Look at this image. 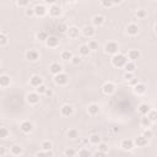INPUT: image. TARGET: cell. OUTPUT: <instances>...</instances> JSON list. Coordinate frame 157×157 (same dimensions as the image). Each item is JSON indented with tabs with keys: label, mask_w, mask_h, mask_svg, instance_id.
I'll return each instance as SVG.
<instances>
[{
	"label": "cell",
	"mask_w": 157,
	"mask_h": 157,
	"mask_svg": "<svg viewBox=\"0 0 157 157\" xmlns=\"http://www.w3.org/2000/svg\"><path fill=\"white\" fill-rule=\"evenodd\" d=\"M71 61H73L74 65H77V64H80V63H81V58L80 57H73Z\"/></svg>",
	"instance_id": "obj_46"
},
{
	"label": "cell",
	"mask_w": 157,
	"mask_h": 157,
	"mask_svg": "<svg viewBox=\"0 0 157 157\" xmlns=\"http://www.w3.org/2000/svg\"><path fill=\"white\" fill-rule=\"evenodd\" d=\"M122 147H123V150H131V148L134 147V143H133V140H129V139H125V140H123L122 141Z\"/></svg>",
	"instance_id": "obj_20"
},
{
	"label": "cell",
	"mask_w": 157,
	"mask_h": 157,
	"mask_svg": "<svg viewBox=\"0 0 157 157\" xmlns=\"http://www.w3.org/2000/svg\"><path fill=\"white\" fill-rule=\"evenodd\" d=\"M68 33H69V37L76 38V37H78V28L77 27H70V28H68Z\"/></svg>",
	"instance_id": "obj_26"
},
{
	"label": "cell",
	"mask_w": 157,
	"mask_h": 157,
	"mask_svg": "<svg viewBox=\"0 0 157 157\" xmlns=\"http://www.w3.org/2000/svg\"><path fill=\"white\" fill-rule=\"evenodd\" d=\"M58 28H59V31H60V32H66V29H68V27H66L65 25H60Z\"/></svg>",
	"instance_id": "obj_52"
},
{
	"label": "cell",
	"mask_w": 157,
	"mask_h": 157,
	"mask_svg": "<svg viewBox=\"0 0 157 157\" xmlns=\"http://www.w3.org/2000/svg\"><path fill=\"white\" fill-rule=\"evenodd\" d=\"M101 5L104 6V7H111V6L114 5V3H112V1H101Z\"/></svg>",
	"instance_id": "obj_47"
},
{
	"label": "cell",
	"mask_w": 157,
	"mask_h": 157,
	"mask_svg": "<svg viewBox=\"0 0 157 157\" xmlns=\"http://www.w3.org/2000/svg\"><path fill=\"white\" fill-rule=\"evenodd\" d=\"M38 58H39V54L36 50H28L26 53V59H28L29 61H36L38 60Z\"/></svg>",
	"instance_id": "obj_15"
},
{
	"label": "cell",
	"mask_w": 157,
	"mask_h": 157,
	"mask_svg": "<svg viewBox=\"0 0 157 157\" xmlns=\"http://www.w3.org/2000/svg\"><path fill=\"white\" fill-rule=\"evenodd\" d=\"M78 157H91V152L87 148H82L78 151Z\"/></svg>",
	"instance_id": "obj_36"
},
{
	"label": "cell",
	"mask_w": 157,
	"mask_h": 157,
	"mask_svg": "<svg viewBox=\"0 0 157 157\" xmlns=\"http://www.w3.org/2000/svg\"><path fill=\"white\" fill-rule=\"evenodd\" d=\"M78 52H80V54L81 55H84V57H86V55H88L90 54V48L86 46V44H84V46H81L80 48H78Z\"/></svg>",
	"instance_id": "obj_28"
},
{
	"label": "cell",
	"mask_w": 157,
	"mask_h": 157,
	"mask_svg": "<svg viewBox=\"0 0 157 157\" xmlns=\"http://www.w3.org/2000/svg\"><path fill=\"white\" fill-rule=\"evenodd\" d=\"M134 92H135L136 95H143V93L146 92V86L144 84H136L134 86Z\"/></svg>",
	"instance_id": "obj_18"
},
{
	"label": "cell",
	"mask_w": 157,
	"mask_h": 157,
	"mask_svg": "<svg viewBox=\"0 0 157 157\" xmlns=\"http://www.w3.org/2000/svg\"><path fill=\"white\" fill-rule=\"evenodd\" d=\"M82 32H84V35L86 37H93L96 35V29H95V27H92V26H86V27L82 29Z\"/></svg>",
	"instance_id": "obj_17"
},
{
	"label": "cell",
	"mask_w": 157,
	"mask_h": 157,
	"mask_svg": "<svg viewBox=\"0 0 157 157\" xmlns=\"http://www.w3.org/2000/svg\"><path fill=\"white\" fill-rule=\"evenodd\" d=\"M102 91L104 95H112V93L115 91V86L112 84V82H106L102 87Z\"/></svg>",
	"instance_id": "obj_7"
},
{
	"label": "cell",
	"mask_w": 157,
	"mask_h": 157,
	"mask_svg": "<svg viewBox=\"0 0 157 157\" xmlns=\"http://www.w3.org/2000/svg\"><path fill=\"white\" fill-rule=\"evenodd\" d=\"M47 86L46 85H41V86H38V87L36 88V93H38V95L41 96V95H44V93H46V91H47Z\"/></svg>",
	"instance_id": "obj_33"
},
{
	"label": "cell",
	"mask_w": 157,
	"mask_h": 157,
	"mask_svg": "<svg viewBox=\"0 0 157 157\" xmlns=\"http://www.w3.org/2000/svg\"><path fill=\"white\" fill-rule=\"evenodd\" d=\"M44 95H46V96H48V97H50L52 95H53V92H52L50 90H47V91H46V93H44Z\"/></svg>",
	"instance_id": "obj_53"
},
{
	"label": "cell",
	"mask_w": 157,
	"mask_h": 157,
	"mask_svg": "<svg viewBox=\"0 0 157 157\" xmlns=\"http://www.w3.org/2000/svg\"><path fill=\"white\" fill-rule=\"evenodd\" d=\"M20 129H21V131H22V133L28 134V133H31L32 130H33V124H32V123L29 122V120H25V122H22V123H21Z\"/></svg>",
	"instance_id": "obj_4"
},
{
	"label": "cell",
	"mask_w": 157,
	"mask_h": 157,
	"mask_svg": "<svg viewBox=\"0 0 157 157\" xmlns=\"http://www.w3.org/2000/svg\"><path fill=\"white\" fill-rule=\"evenodd\" d=\"M7 43V37L5 35H3V33H0V47L5 46Z\"/></svg>",
	"instance_id": "obj_42"
},
{
	"label": "cell",
	"mask_w": 157,
	"mask_h": 157,
	"mask_svg": "<svg viewBox=\"0 0 157 157\" xmlns=\"http://www.w3.org/2000/svg\"><path fill=\"white\" fill-rule=\"evenodd\" d=\"M124 68H125L126 73H134V71H135V69H136V65H135V63H133V61H126Z\"/></svg>",
	"instance_id": "obj_24"
},
{
	"label": "cell",
	"mask_w": 157,
	"mask_h": 157,
	"mask_svg": "<svg viewBox=\"0 0 157 157\" xmlns=\"http://www.w3.org/2000/svg\"><path fill=\"white\" fill-rule=\"evenodd\" d=\"M0 33H1V28H0Z\"/></svg>",
	"instance_id": "obj_54"
},
{
	"label": "cell",
	"mask_w": 157,
	"mask_h": 157,
	"mask_svg": "<svg viewBox=\"0 0 157 157\" xmlns=\"http://www.w3.org/2000/svg\"><path fill=\"white\" fill-rule=\"evenodd\" d=\"M60 113L64 115V117H70V115L74 114V108L70 106V104H64L60 108Z\"/></svg>",
	"instance_id": "obj_6"
},
{
	"label": "cell",
	"mask_w": 157,
	"mask_h": 157,
	"mask_svg": "<svg viewBox=\"0 0 157 157\" xmlns=\"http://www.w3.org/2000/svg\"><path fill=\"white\" fill-rule=\"evenodd\" d=\"M10 82H11L10 76H7V75L0 76V86H1V87H7V86L10 85Z\"/></svg>",
	"instance_id": "obj_21"
},
{
	"label": "cell",
	"mask_w": 157,
	"mask_h": 157,
	"mask_svg": "<svg viewBox=\"0 0 157 157\" xmlns=\"http://www.w3.org/2000/svg\"><path fill=\"white\" fill-rule=\"evenodd\" d=\"M68 137H69V139H71V140L76 139V137H78V131L76 129H70L68 131Z\"/></svg>",
	"instance_id": "obj_31"
},
{
	"label": "cell",
	"mask_w": 157,
	"mask_h": 157,
	"mask_svg": "<svg viewBox=\"0 0 157 157\" xmlns=\"http://www.w3.org/2000/svg\"><path fill=\"white\" fill-rule=\"evenodd\" d=\"M140 52L137 50V49H131V50H129V53H128V57H129V59L131 60L133 63L135 61V60H137V59L140 58Z\"/></svg>",
	"instance_id": "obj_16"
},
{
	"label": "cell",
	"mask_w": 157,
	"mask_h": 157,
	"mask_svg": "<svg viewBox=\"0 0 157 157\" xmlns=\"http://www.w3.org/2000/svg\"><path fill=\"white\" fill-rule=\"evenodd\" d=\"M17 5H18V6H27V5H28V1H26V0H24V1H20V0H18V1H17Z\"/></svg>",
	"instance_id": "obj_50"
},
{
	"label": "cell",
	"mask_w": 157,
	"mask_h": 157,
	"mask_svg": "<svg viewBox=\"0 0 157 157\" xmlns=\"http://www.w3.org/2000/svg\"><path fill=\"white\" fill-rule=\"evenodd\" d=\"M146 10H137L136 11V16L139 17V18H144V17H146Z\"/></svg>",
	"instance_id": "obj_43"
},
{
	"label": "cell",
	"mask_w": 157,
	"mask_h": 157,
	"mask_svg": "<svg viewBox=\"0 0 157 157\" xmlns=\"http://www.w3.org/2000/svg\"><path fill=\"white\" fill-rule=\"evenodd\" d=\"M152 135H154V134H152V131H151V130H145V131H144V134H143V136L145 137V139H151V137H152Z\"/></svg>",
	"instance_id": "obj_44"
},
{
	"label": "cell",
	"mask_w": 157,
	"mask_h": 157,
	"mask_svg": "<svg viewBox=\"0 0 157 157\" xmlns=\"http://www.w3.org/2000/svg\"><path fill=\"white\" fill-rule=\"evenodd\" d=\"M60 57H61L63 60H71V58L74 57V55H73L71 52H69V50H64V52L61 53Z\"/></svg>",
	"instance_id": "obj_29"
},
{
	"label": "cell",
	"mask_w": 157,
	"mask_h": 157,
	"mask_svg": "<svg viewBox=\"0 0 157 157\" xmlns=\"http://www.w3.org/2000/svg\"><path fill=\"white\" fill-rule=\"evenodd\" d=\"M11 154L15 155V156H18L22 154V147L20 146V145H14V146H11Z\"/></svg>",
	"instance_id": "obj_25"
},
{
	"label": "cell",
	"mask_w": 157,
	"mask_h": 157,
	"mask_svg": "<svg viewBox=\"0 0 157 157\" xmlns=\"http://www.w3.org/2000/svg\"><path fill=\"white\" fill-rule=\"evenodd\" d=\"M133 143L135 144L137 147H144L147 145V139H145L143 135H139V136L135 137V141H133Z\"/></svg>",
	"instance_id": "obj_11"
},
{
	"label": "cell",
	"mask_w": 157,
	"mask_h": 157,
	"mask_svg": "<svg viewBox=\"0 0 157 157\" xmlns=\"http://www.w3.org/2000/svg\"><path fill=\"white\" fill-rule=\"evenodd\" d=\"M87 47L90 48V50H96V49H98V42H96V41H90Z\"/></svg>",
	"instance_id": "obj_37"
},
{
	"label": "cell",
	"mask_w": 157,
	"mask_h": 157,
	"mask_svg": "<svg viewBox=\"0 0 157 157\" xmlns=\"http://www.w3.org/2000/svg\"><path fill=\"white\" fill-rule=\"evenodd\" d=\"M49 71L54 75H58V74L61 73V65L59 63H52L50 66H49Z\"/></svg>",
	"instance_id": "obj_12"
},
{
	"label": "cell",
	"mask_w": 157,
	"mask_h": 157,
	"mask_svg": "<svg viewBox=\"0 0 157 157\" xmlns=\"http://www.w3.org/2000/svg\"><path fill=\"white\" fill-rule=\"evenodd\" d=\"M140 123H141V125H143L144 128H148V126L151 125V122L147 119V117H144V118H141V122H140Z\"/></svg>",
	"instance_id": "obj_38"
},
{
	"label": "cell",
	"mask_w": 157,
	"mask_h": 157,
	"mask_svg": "<svg viewBox=\"0 0 157 157\" xmlns=\"http://www.w3.org/2000/svg\"><path fill=\"white\" fill-rule=\"evenodd\" d=\"M98 151L101 152H108V145L107 144H103V143H99L98 144Z\"/></svg>",
	"instance_id": "obj_39"
},
{
	"label": "cell",
	"mask_w": 157,
	"mask_h": 157,
	"mask_svg": "<svg viewBox=\"0 0 157 157\" xmlns=\"http://www.w3.org/2000/svg\"><path fill=\"white\" fill-rule=\"evenodd\" d=\"M68 81H69V76L66 75V74H63V73L55 75V77H54V82L57 85H59V86L66 85V84H68Z\"/></svg>",
	"instance_id": "obj_3"
},
{
	"label": "cell",
	"mask_w": 157,
	"mask_h": 157,
	"mask_svg": "<svg viewBox=\"0 0 157 157\" xmlns=\"http://www.w3.org/2000/svg\"><path fill=\"white\" fill-rule=\"evenodd\" d=\"M137 111H139L141 114L147 115V113H148V112H150L151 109H150V106H148L147 103H141L140 106H139V108H137Z\"/></svg>",
	"instance_id": "obj_22"
},
{
	"label": "cell",
	"mask_w": 157,
	"mask_h": 157,
	"mask_svg": "<svg viewBox=\"0 0 157 157\" xmlns=\"http://www.w3.org/2000/svg\"><path fill=\"white\" fill-rule=\"evenodd\" d=\"M104 50H106V53L108 54H118V50H119V46L115 42H108L106 46H104Z\"/></svg>",
	"instance_id": "obj_2"
},
{
	"label": "cell",
	"mask_w": 157,
	"mask_h": 157,
	"mask_svg": "<svg viewBox=\"0 0 157 157\" xmlns=\"http://www.w3.org/2000/svg\"><path fill=\"white\" fill-rule=\"evenodd\" d=\"M7 136H9V130L6 128H4V126H1V128H0V139H6Z\"/></svg>",
	"instance_id": "obj_34"
},
{
	"label": "cell",
	"mask_w": 157,
	"mask_h": 157,
	"mask_svg": "<svg viewBox=\"0 0 157 157\" xmlns=\"http://www.w3.org/2000/svg\"><path fill=\"white\" fill-rule=\"evenodd\" d=\"M126 32H128V35H130V36H136L137 33H139V27H137V25H135V24H130V25H128V27H126Z\"/></svg>",
	"instance_id": "obj_13"
},
{
	"label": "cell",
	"mask_w": 157,
	"mask_h": 157,
	"mask_svg": "<svg viewBox=\"0 0 157 157\" xmlns=\"http://www.w3.org/2000/svg\"><path fill=\"white\" fill-rule=\"evenodd\" d=\"M36 157H52V151H41V152H37Z\"/></svg>",
	"instance_id": "obj_41"
},
{
	"label": "cell",
	"mask_w": 157,
	"mask_h": 157,
	"mask_svg": "<svg viewBox=\"0 0 157 157\" xmlns=\"http://www.w3.org/2000/svg\"><path fill=\"white\" fill-rule=\"evenodd\" d=\"M90 141L92 144H99L101 143V136L97 135V134H93V135L90 136Z\"/></svg>",
	"instance_id": "obj_35"
},
{
	"label": "cell",
	"mask_w": 157,
	"mask_h": 157,
	"mask_svg": "<svg viewBox=\"0 0 157 157\" xmlns=\"http://www.w3.org/2000/svg\"><path fill=\"white\" fill-rule=\"evenodd\" d=\"M29 84H31L33 87H38L43 84V80L41 76H37V75H33L31 78H29Z\"/></svg>",
	"instance_id": "obj_14"
},
{
	"label": "cell",
	"mask_w": 157,
	"mask_h": 157,
	"mask_svg": "<svg viewBox=\"0 0 157 157\" xmlns=\"http://www.w3.org/2000/svg\"><path fill=\"white\" fill-rule=\"evenodd\" d=\"M33 11H35L36 16H38V17H42V16H44V15L47 14V9H46V6H44V5H37L35 9H33Z\"/></svg>",
	"instance_id": "obj_10"
},
{
	"label": "cell",
	"mask_w": 157,
	"mask_h": 157,
	"mask_svg": "<svg viewBox=\"0 0 157 157\" xmlns=\"http://www.w3.org/2000/svg\"><path fill=\"white\" fill-rule=\"evenodd\" d=\"M87 111H88V113L91 115H96V114L99 113V106H98V104H96V103H92V104H90V106H88Z\"/></svg>",
	"instance_id": "obj_19"
},
{
	"label": "cell",
	"mask_w": 157,
	"mask_h": 157,
	"mask_svg": "<svg viewBox=\"0 0 157 157\" xmlns=\"http://www.w3.org/2000/svg\"><path fill=\"white\" fill-rule=\"evenodd\" d=\"M76 155V151L74 148H66L65 150V156L66 157H75Z\"/></svg>",
	"instance_id": "obj_40"
},
{
	"label": "cell",
	"mask_w": 157,
	"mask_h": 157,
	"mask_svg": "<svg viewBox=\"0 0 157 157\" xmlns=\"http://www.w3.org/2000/svg\"><path fill=\"white\" fill-rule=\"evenodd\" d=\"M47 38H48L47 32H44V31H39L38 33H37V39H38V41H42V42H46Z\"/></svg>",
	"instance_id": "obj_32"
},
{
	"label": "cell",
	"mask_w": 157,
	"mask_h": 157,
	"mask_svg": "<svg viewBox=\"0 0 157 157\" xmlns=\"http://www.w3.org/2000/svg\"><path fill=\"white\" fill-rule=\"evenodd\" d=\"M147 119L150 120L151 123H154L157 120V113H156V111H150L147 113Z\"/></svg>",
	"instance_id": "obj_30"
},
{
	"label": "cell",
	"mask_w": 157,
	"mask_h": 157,
	"mask_svg": "<svg viewBox=\"0 0 157 157\" xmlns=\"http://www.w3.org/2000/svg\"><path fill=\"white\" fill-rule=\"evenodd\" d=\"M95 157H107L106 152H101V151H97L95 154Z\"/></svg>",
	"instance_id": "obj_48"
},
{
	"label": "cell",
	"mask_w": 157,
	"mask_h": 157,
	"mask_svg": "<svg viewBox=\"0 0 157 157\" xmlns=\"http://www.w3.org/2000/svg\"><path fill=\"white\" fill-rule=\"evenodd\" d=\"M49 14H50V16H53V17H58L59 15L61 14V9H60V6L57 5V4L52 5V6L49 7Z\"/></svg>",
	"instance_id": "obj_9"
},
{
	"label": "cell",
	"mask_w": 157,
	"mask_h": 157,
	"mask_svg": "<svg viewBox=\"0 0 157 157\" xmlns=\"http://www.w3.org/2000/svg\"><path fill=\"white\" fill-rule=\"evenodd\" d=\"M92 22L95 26H102L103 22H104V17L101 16V15H96V16H93Z\"/></svg>",
	"instance_id": "obj_23"
},
{
	"label": "cell",
	"mask_w": 157,
	"mask_h": 157,
	"mask_svg": "<svg viewBox=\"0 0 157 157\" xmlns=\"http://www.w3.org/2000/svg\"><path fill=\"white\" fill-rule=\"evenodd\" d=\"M126 61H128V59L123 54H115V55H113V58H112V63H113V65L117 66V68L124 66L126 64Z\"/></svg>",
	"instance_id": "obj_1"
},
{
	"label": "cell",
	"mask_w": 157,
	"mask_h": 157,
	"mask_svg": "<svg viewBox=\"0 0 157 157\" xmlns=\"http://www.w3.org/2000/svg\"><path fill=\"white\" fill-rule=\"evenodd\" d=\"M26 15H27V16H33V15H35V11H33V9H27L26 10Z\"/></svg>",
	"instance_id": "obj_51"
},
{
	"label": "cell",
	"mask_w": 157,
	"mask_h": 157,
	"mask_svg": "<svg viewBox=\"0 0 157 157\" xmlns=\"http://www.w3.org/2000/svg\"><path fill=\"white\" fill-rule=\"evenodd\" d=\"M46 44L48 47H50V48H55V47L59 46V39L55 36H49L47 38V41H46Z\"/></svg>",
	"instance_id": "obj_8"
},
{
	"label": "cell",
	"mask_w": 157,
	"mask_h": 157,
	"mask_svg": "<svg viewBox=\"0 0 157 157\" xmlns=\"http://www.w3.org/2000/svg\"><path fill=\"white\" fill-rule=\"evenodd\" d=\"M124 78L126 81H131L133 78H134V74L133 73H125L124 74Z\"/></svg>",
	"instance_id": "obj_45"
},
{
	"label": "cell",
	"mask_w": 157,
	"mask_h": 157,
	"mask_svg": "<svg viewBox=\"0 0 157 157\" xmlns=\"http://www.w3.org/2000/svg\"><path fill=\"white\" fill-rule=\"evenodd\" d=\"M5 154H6V148L4 146H0V157L5 156Z\"/></svg>",
	"instance_id": "obj_49"
},
{
	"label": "cell",
	"mask_w": 157,
	"mask_h": 157,
	"mask_svg": "<svg viewBox=\"0 0 157 157\" xmlns=\"http://www.w3.org/2000/svg\"><path fill=\"white\" fill-rule=\"evenodd\" d=\"M26 99L29 104H36L39 102V95L36 92H29L27 96H26Z\"/></svg>",
	"instance_id": "obj_5"
},
{
	"label": "cell",
	"mask_w": 157,
	"mask_h": 157,
	"mask_svg": "<svg viewBox=\"0 0 157 157\" xmlns=\"http://www.w3.org/2000/svg\"><path fill=\"white\" fill-rule=\"evenodd\" d=\"M52 147H53V145H52L50 141H43L42 143V151H52Z\"/></svg>",
	"instance_id": "obj_27"
}]
</instances>
